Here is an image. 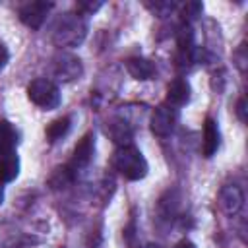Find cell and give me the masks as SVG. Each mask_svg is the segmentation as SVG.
Here are the masks:
<instances>
[{
  "mask_svg": "<svg viewBox=\"0 0 248 248\" xmlns=\"http://www.w3.org/2000/svg\"><path fill=\"white\" fill-rule=\"evenodd\" d=\"M19 174V157L16 149H0V184L14 180Z\"/></svg>",
  "mask_w": 248,
  "mask_h": 248,
  "instance_id": "obj_11",
  "label": "cell"
},
{
  "mask_svg": "<svg viewBox=\"0 0 248 248\" xmlns=\"http://www.w3.org/2000/svg\"><path fill=\"white\" fill-rule=\"evenodd\" d=\"M143 248H161V246H157V244H147V246H143Z\"/></svg>",
  "mask_w": 248,
  "mask_h": 248,
  "instance_id": "obj_22",
  "label": "cell"
},
{
  "mask_svg": "<svg viewBox=\"0 0 248 248\" xmlns=\"http://www.w3.org/2000/svg\"><path fill=\"white\" fill-rule=\"evenodd\" d=\"M236 116L240 118V122L248 120V116H246V99L244 97H240L238 103H236Z\"/></svg>",
  "mask_w": 248,
  "mask_h": 248,
  "instance_id": "obj_18",
  "label": "cell"
},
{
  "mask_svg": "<svg viewBox=\"0 0 248 248\" xmlns=\"http://www.w3.org/2000/svg\"><path fill=\"white\" fill-rule=\"evenodd\" d=\"M219 141H221V134H219V126L217 122L207 116L203 120V140H202V153L203 157H213L219 149Z\"/></svg>",
  "mask_w": 248,
  "mask_h": 248,
  "instance_id": "obj_9",
  "label": "cell"
},
{
  "mask_svg": "<svg viewBox=\"0 0 248 248\" xmlns=\"http://www.w3.org/2000/svg\"><path fill=\"white\" fill-rule=\"evenodd\" d=\"M52 74L60 79V81H74L83 74V66L81 60L70 52H60L54 58L52 64Z\"/></svg>",
  "mask_w": 248,
  "mask_h": 248,
  "instance_id": "obj_4",
  "label": "cell"
},
{
  "mask_svg": "<svg viewBox=\"0 0 248 248\" xmlns=\"http://www.w3.org/2000/svg\"><path fill=\"white\" fill-rule=\"evenodd\" d=\"M68 132H70V118H68V116L52 120V122L46 126V130H45L46 140H48L50 143H54V141L62 140V138H64Z\"/></svg>",
  "mask_w": 248,
  "mask_h": 248,
  "instance_id": "obj_14",
  "label": "cell"
},
{
  "mask_svg": "<svg viewBox=\"0 0 248 248\" xmlns=\"http://www.w3.org/2000/svg\"><path fill=\"white\" fill-rule=\"evenodd\" d=\"M124 64H126L128 74H130L134 79H140V81L151 79V78L157 74L155 64H153L151 60H147V58H141V56H132V58H128Z\"/></svg>",
  "mask_w": 248,
  "mask_h": 248,
  "instance_id": "obj_10",
  "label": "cell"
},
{
  "mask_svg": "<svg viewBox=\"0 0 248 248\" xmlns=\"http://www.w3.org/2000/svg\"><path fill=\"white\" fill-rule=\"evenodd\" d=\"M244 205V194L236 184H227L219 192V207L227 215H236Z\"/></svg>",
  "mask_w": 248,
  "mask_h": 248,
  "instance_id": "obj_8",
  "label": "cell"
},
{
  "mask_svg": "<svg viewBox=\"0 0 248 248\" xmlns=\"http://www.w3.org/2000/svg\"><path fill=\"white\" fill-rule=\"evenodd\" d=\"M112 167L128 180H141L149 170L143 153L134 145H120L112 153Z\"/></svg>",
  "mask_w": 248,
  "mask_h": 248,
  "instance_id": "obj_1",
  "label": "cell"
},
{
  "mask_svg": "<svg viewBox=\"0 0 248 248\" xmlns=\"http://www.w3.org/2000/svg\"><path fill=\"white\" fill-rule=\"evenodd\" d=\"M93 153H95V138L93 134H85L78 145L74 147V153H72V161H70V169L72 170H79L83 167H87L93 159Z\"/></svg>",
  "mask_w": 248,
  "mask_h": 248,
  "instance_id": "obj_7",
  "label": "cell"
},
{
  "mask_svg": "<svg viewBox=\"0 0 248 248\" xmlns=\"http://www.w3.org/2000/svg\"><path fill=\"white\" fill-rule=\"evenodd\" d=\"M174 248H198V246H196V244H194L192 240H188V238H184V240H180V242H178V244H176Z\"/></svg>",
  "mask_w": 248,
  "mask_h": 248,
  "instance_id": "obj_20",
  "label": "cell"
},
{
  "mask_svg": "<svg viewBox=\"0 0 248 248\" xmlns=\"http://www.w3.org/2000/svg\"><path fill=\"white\" fill-rule=\"evenodd\" d=\"M2 202H4V186L0 184V205H2Z\"/></svg>",
  "mask_w": 248,
  "mask_h": 248,
  "instance_id": "obj_21",
  "label": "cell"
},
{
  "mask_svg": "<svg viewBox=\"0 0 248 248\" xmlns=\"http://www.w3.org/2000/svg\"><path fill=\"white\" fill-rule=\"evenodd\" d=\"M190 91H192L190 89V83L184 78H176L167 87V101L170 105H176V107L186 105L190 101Z\"/></svg>",
  "mask_w": 248,
  "mask_h": 248,
  "instance_id": "obj_12",
  "label": "cell"
},
{
  "mask_svg": "<svg viewBox=\"0 0 248 248\" xmlns=\"http://www.w3.org/2000/svg\"><path fill=\"white\" fill-rule=\"evenodd\" d=\"M76 8H78V12H79V14H95L97 10H101V8H103V2H99V0H97V2L81 0V2H78V4H76Z\"/></svg>",
  "mask_w": 248,
  "mask_h": 248,
  "instance_id": "obj_16",
  "label": "cell"
},
{
  "mask_svg": "<svg viewBox=\"0 0 248 248\" xmlns=\"http://www.w3.org/2000/svg\"><path fill=\"white\" fill-rule=\"evenodd\" d=\"M52 6H54L52 2H41V0L27 2L17 10V14H19V19H21L23 25H27L29 29H39L45 23Z\"/></svg>",
  "mask_w": 248,
  "mask_h": 248,
  "instance_id": "obj_5",
  "label": "cell"
},
{
  "mask_svg": "<svg viewBox=\"0 0 248 248\" xmlns=\"http://www.w3.org/2000/svg\"><path fill=\"white\" fill-rule=\"evenodd\" d=\"M17 138L19 134L14 124L8 120H0V149H16Z\"/></svg>",
  "mask_w": 248,
  "mask_h": 248,
  "instance_id": "obj_15",
  "label": "cell"
},
{
  "mask_svg": "<svg viewBox=\"0 0 248 248\" xmlns=\"http://www.w3.org/2000/svg\"><path fill=\"white\" fill-rule=\"evenodd\" d=\"M8 60H10V52H8V48L4 45H0V72L6 68Z\"/></svg>",
  "mask_w": 248,
  "mask_h": 248,
  "instance_id": "obj_19",
  "label": "cell"
},
{
  "mask_svg": "<svg viewBox=\"0 0 248 248\" xmlns=\"http://www.w3.org/2000/svg\"><path fill=\"white\" fill-rule=\"evenodd\" d=\"M107 134L110 136V140H112L114 143H118V147H120V145H132V143H130V141H132V128H130V124H128L126 120H122V118L110 120V124L107 126Z\"/></svg>",
  "mask_w": 248,
  "mask_h": 248,
  "instance_id": "obj_13",
  "label": "cell"
},
{
  "mask_svg": "<svg viewBox=\"0 0 248 248\" xmlns=\"http://www.w3.org/2000/svg\"><path fill=\"white\" fill-rule=\"evenodd\" d=\"M200 12H202V4L200 2H190V4L184 6V17L186 16L188 17H196V16H200Z\"/></svg>",
  "mask_w": 248,
  "mask_h": 248,
  "instance_id": "obj_17",
  "label": "cell"
},
{
  "mask_svg": "<svg viewBox=\"0 0 248 248\" xmlns=\"http://www.w3.org/2000/svg\"><path fill=\"white\" fill-rule=\"evenodd\" d=\"M27 97L33 105H37L43 110H54V108H58V105L62 101L58 85L46 78L33 79L27 85Z\"/></svg>",
  "mask_w": 248,
  "mask_h": 248,
  "instance_id": "obj_3",
  "label": "cell"
},
{
  "mask_svg": "<svg viewBox=\"0 0 248 248\" xmlns=\"http://www.w3.org/2000/svg\"><path fill=\"white\" fill-rule=\"evenodd\" d=\"M85 35H87V25L81 19V16L76 14L60 16L52 29V41L58 46H78L83 43Z\"/></svg>",
  "mask_w": 248,
  "mask_h": 248,
  "instance_id": "obj_2",
  "label": "cell"
},
{
  "mask_svg": "<svg viewBox=\"0 0 248 248\" xmlns=\"http://www.w3.org/2000/svg\"><path fill=\"white\" fill-rule=\"evenodd\" d=\"M174 122H176V114L174 108H170L169 105H159L153 114H151V132L159 138H167L172 130H174Z\"/></svg>",
  "mask_w": 248,
  "mask_h": 248,
  "instance_id": "obj_6",
  "label": "cell"
}]
</instances>
